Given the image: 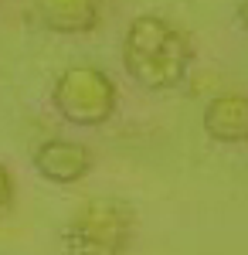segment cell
Listing matches in <instances>:
<instances>
[{
  "label": "cell",
  "instance_id": "obj_1",
  "mask_svg": "<svg viewBox=\"0 0 248 255\" xmlns=\"http://www.w3.org/2000/svg\"><path fill=\"white\" fill-rule=\"evenodd\" d=\"M194 65L191 38L160 14H139L123 34V68L146 92H170Z\"/></svg>",
  "mask_w": 248,
  "mask_h": 255
},
{
  "label": "cell",
  "instance_id": "obj_6",
  "mask_svg": "<svg viewBox=\"0 0 248 255\" xmlns=\"http://www.w3.org/2000/svg\"><path fill=\"white\" fill-rule=\"evenodd\" d=\"M201 126L208 139L221 146H245L248 143V96L242 92H221L204 106Z\"/></svg>",
  "mask_w": 248,
  "mask_h": 255
},
{
  "label": "cell",
  "instance_id": "obj_8",
  "mask_svg": "<svg viewBox=\"0 0 248 255\" xmlns=\"http://www.w3.org/2000/svg\"><path fill=\"white\" fill-rule=\"evenodd\" d=\"M235 14H238V24L248 31V0H235Z\"/></svg>",
  "mask_w": 248,
  "mask_h": 255
},
{
  "label": "cell",
  "instance_id": "obj_4",
  "mask_svg": "<svg viewBox=\"0 0 248 255\" xmlns=\"http://www.w3.org/2000/svg\"><path fill=\"white\" fill-rule=\"evenodd\" d=\"M109 0H31V17L41 31H51L61 38L92 34Z\"/></svg>",
  "mask_w": 248,
  "mask_h": 255
},
{
  "label": "cell",
  "instance_id": "obj_3",
  "mask_svg": "<svg viewBox=\"0 0 248 255\" xmlns=\"http://www.w3.org/2000/svg\"><path fill=\"white\" fill-rule=\"evenodd\" d=\"M51 106L72 126H106L119 109V89L99 65H68L51 85Z\"/></svg>",
  "mask_w": 248,
  "mask_h": 255
},
{
  "label": "cell",
  "instance_id": "obj_2",
  "mask_svg": "<svg viewBox=\"0 0 248 255\" xmlns=\"http://www.w3.org/2000/svg\"><path fill=\"white\" fill-rule=\"evenodd\" d=\"M136 211L116 197H92L68 218L61 245L68 255H129Z\"/></svg>",
  "mask_w": 248,
  "mask_h": 255
},
{
  "label": "cell",
  "instance_id": "obj_7",
  "mask_svg": "<svg viewBox=\"0 0 248 255\" xmlns=\"http://www.w3.org/2000/svg\"><path fill=\"white\" fill-rule=\"evenodd\" d=\"M14 194H17V187H14V174L7 170V163H0V218L10 211Z\"/></svg>",
  "mask_w": 248,
  "mask_h": 255
},
{
  "label": "cell",
  "instance_id": "obj_5",
  "mask_svg": "<svg viewBox=\"0 0 248 255\" xmlns=\"http://www.w3.org/2000/svg\"><path fill=\"white\" fill-rule=\"evenodd\" d=\"M31 163H34L38 177H44L48 184L72 187L78 180H85V174L92 170V153L78 139H44L34 146Z\"/></svg>",
  "mask_w": 248,
  "mask_h": 255
}]
</instances>
